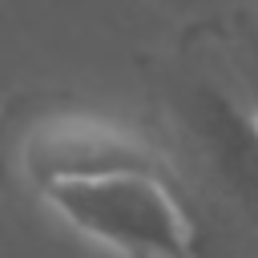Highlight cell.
Wrapping results in <instances>:
<instances>
[{"instance_id":"cell-2","label":"cell","mask_w":258,"mask_h":258,"mask_svg":"<svg viewBox=\"0 0 258 258\" xmlns=\"http://www.w3.org/2000/svg\"><path fill=\"white\" fill-rule=\"evenodd\" d=\"M173 105L206 177L258 238V113L214 73H185L173 89Z\"/></svg>"},{"instance_id":"cell-4","label":"cell","mask_w":258,"mask_h":258,"mask_svg":"<svg viewBox=\"0 0 258 258\" xmlns=\"http://www.w3.org/2000/svg\"><path fill=\"white\" fill-rule=\"evenodd\" d=\"M202 36L218 48L226 81L258 113V24L250 16H230V20L214 24V28H202Z\"/></svg>"},{"instance_id":"cell-1","label":"cell","mask_w":258,"mask_h":258,"mask_svg":"<svg viewBox=\"0 0 258 258\" xmlns=\"http://www.w3.org/2000/svg\"><path fill=\"white\" fill-rule=\"evenodd\" d=\"M89 242L121 258H198V222L173 173H105L36 189Z\"/></svg>"},{"instance_id":"cell-3","label":"cell","mask_w":258,"mask_h":258,"mask_svg":"<svg viewBox=\"0 0 258 258\" xmlns=\"http://www.w3.org/2000/svg\"><path fill=\"white\" fill-rule=\"evenodd\" d=\"M12 157H16L12 161L16 173L32 189H44L52 181L125 173V169L173 173L165 153L137 129L97 117V113H73V109L44 113V117L28 121L16 137Z\"/></svg>"}]
</instances>
